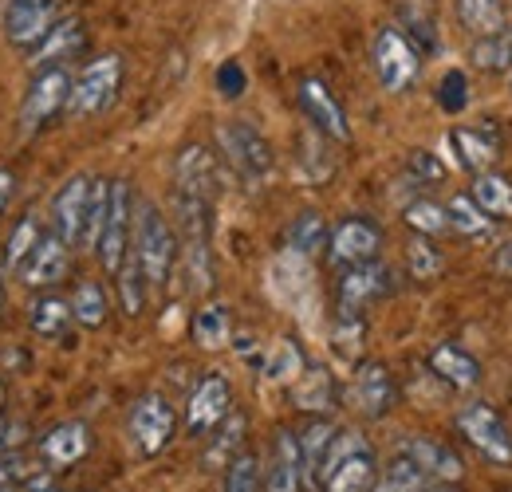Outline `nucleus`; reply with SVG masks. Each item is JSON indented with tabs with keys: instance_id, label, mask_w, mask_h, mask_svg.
<instances>
[{
	"instance_id": "obj_32",
	"label": "nucleus",
	"mask_w": 512,
	"mask_h": 492,
	"mask_svg": "<svg viewBox=\"0 0 512 492\" xmlns=\"http://www.w3.org/2000/svg\"><path fill=\"white\" fill-rule=\"evenodd\" d=\"M193 339H197V347H205V351H221V347L233 339L229 311L221 308V304H209V308L197 311V315H193Z\"/></svg>"
},
{
	"instance_id": "obj_34",
	"label": "nucleus",
	"mask_w": 512,
	"mask_h": 492,
	"mask_svg": "<svg viewBox=\"0 0 512 492\" xmlns=\"http://www.w3.org/2000/svg\"><path fill=\"white\" fill-rule=\"evenodd\" d=\"M323 245H327V225H323V217L320 213H300V217L292 221V229H288V252L300 256V260H308V256H316Z\"/></svg>"
},
{
	"instance_id": "obj_43",
	"label": "nucleus",
	"mask_w": 512,
	"mask_h": 492,
	"mask_svg": "<svg viewBox=\"0 0 512 492\" xmlns=\"http://www.w3.org/2000/svg\"><path fill=\"white\" fill-rule=\"evenodd\" d=\"M225 492H260V461L253 453H237L225 465Z\"/></svg>"
},
{
	"instance_id": "obj_23",
	"label": "nucleus",
	"mask_w": 512,
	"mask_h": 492,
	"mask_svg": "<svg viewBox=\"0 0 512 492\" xmlns=\"http://www.w3.org/2000/svg\"><path fill=\"white\" fill-rule=\"evenodd\" d=\"M449 142L457 150L461 170H469V174H485L497 162V150H501V138L489 126H457L449 134Z\"/></svg>"
},
{
	"instance_id": "obj_38",
	"label": "nucleus",
	"mask_w": 512,
	"mask_h": 492,
	"mask_svg": "<svg viewBox=\"0 0 512 492\" xmlns=\"http://www.w3.org/2000/svg\"><path fill=\"white\" fill-rule=\"evenodd\" d=\"M363 335H367V319H363V311L343 308V304H339L335 327H331V343H335V351L347 355V359H355L359 347H363Z\"/></svg>"
},
{
	"instance_id": "obj_56",
	"label": "nucleus",
	"mask_w": 512,
	"mask_h": 492,
	"mask_svg": "<svg viewBox=\"0 0 512 492\" xmlns=\"http://www.w3.org/2000/svg\"><path fill=\"white\" fill-rule=\"evenodd\" d=\"M0 308H4V280H0Z\"/></svg>"
},
{
	"instance_id": "obj_47",
	"label": "nucleus",
	"mask_w": 512,
	"mask_h": 492,
	"mask_svg": "<svg viewBox=\"0 0 512 492\" xmlns=\"http://www.w3.org/2000/svg\"><path fill=\"white\" fill-rule=\"evenodd\" d=\"M28 437V426L24 422H12L8 414H0V453H16Z\"/></svg>"
},
{
	"instance_id": "obj_42",
	"label": "nucleus",
	"mask_w": 512,
	"mask_h": 492,
	"mask_svg": "<svg viewBox=\"0 0 512 492\" xmlns=\"http://www.w3.org/2000/svg\"><path fill=\"white\" fill-rule=\"evenodd\" d=\"M331 433H335V426H331L327 418H312V422L304 426V433H296V441H300V457H304V473H308V477H312L316 461L323 457Z\"/></svg>"
},
{
	"instance_id": "obj_27",
	"label": "nucleus",
	"mask_w": 512,
	"mask_h": 492,
	"mask_svg": "<svg viewBox=\"0 0 512 492\" xmlns=\"http://www.w3.org/2000/svg\"><path fill=\"white\" fill-rule=\"evenodd\" d=\"M71 319L79 323V327H87V331H99L103 323H107V292H103V284H95V280H79L75 284V292H71Z\"/></svg>"
},
{
	"instance_id": "obj_55",
	"label": "nucleus",
	"mask_w": 512,
	"mask_h": 492,
	"mask_svg": "<svg viewBox=\"0 0 512 492\" xmlns=\"http://www.w3.org/2000/svg\"><path fill=\"white\" fill-rule=\"evenodd\" d=\"M4 398H8V394H4V382H0V410H4Z\"/></svg>"
},
{
	"instance_id": "obj_19",
	"label": "nucleus",
	"mask_w": 512,
	"mask_h": 492,
	"mask_svg": "<svg viewBox=\"0 0 512 492\" xmlns=\"http://www.w3.org/2000/svg\"><path fill=\"white\" fill-rule=\"evenodd\" d=\"M174 189L209 197V201L217 197V158L201 142H190V146L178 150V158H174Z\"/></svg>"
},
{
	"instance_id": "obj_50",
	"label": "nucleus",
	"mask_w": 512,
	"mask_h": 492,
	"mask_svg": "<svg viewBox=\"0 0 512 492\" xmlns=\"http://www.w3.org/2000/svg\"><path fill=\"white\" fill-rule=\"evenodd\" d=\"M20 481V457L16 453H0V485Z\"/></svg>"
},
{
	"instance_id": "obj_52",
	"label": "nucleus",
	"mask_w": 512,
	"mask_h": 492,
	"mask_svg": "<svg viewBox=\"0 0 512 492\" xmlns=\"http://www.w3.org/2000/svg\"><path fill=\"white\" fill-rule=\"evenodd\" d=\"M12 189H16V174L0 166V213L8 209V201H12Z\"/></svg>"
},
{
	"instance_id": "obj_12",
	"label": "nucleus",
	"mask_w": 512,
	"mask_h": 492,
	"mask_svg": "<svg viewBox=\"0 0 512 492\" xmlns=\"http://www.w3.org/2000/svg\"><path fill=\"white\" fill-rule=\"evenodd\" d=\"M383 248V229L367 217H347L327 233V260L335 268H351L363 260H375Z\"/></svg>"
},
{
	"instance_id": "obj_13",
	"label": "nucleus",
	"mask_w": 512,
	"mask_h": 492,
	"mask_svg": "<svg viewBox=\"0 0 512 492\" xmlns=\"http://www.w3.org/2000/svg\"><path fill=\"white\" fill-rule=\"evenodd\" d=\"M347 402L355 414H363L371 422L386 418L398 402V386H394V374L386 370V363H363L355 370V378L347 386Z\"/></svg>"
},
{
	"instance_id": "obj_31",
	"label": "nucleus",
	"mask_w": 512,
	"mask_h": 492,
	"mask_svg": "<svg viewBox=\"0 0 512 492\" xmlns=\"http://www.w3.org/2000/svg\"><path fill=\"white\" fill-rule=\"evenodd\" d=\"M489 217H501V221H509L512 217V182L509 178H501V174H477V182H473V193H469Z\"/></svg>"
},
{
	"instance_id": "obj_54",
	"label": "nucleus",
	"mask_w": 512,
	"mask_h": 492,
	"mask_svg": "<svg viewBox=\"0 0 512 492\" xmlns=\"http://www.w3.org/2000/svg\"><path fill=\"white\" fill-rule=\"evenodd\" d=\"M0 492H24V489H20V481H8V485H0Z\"/></svg>"
},
{
	"instance_id": "obj_20",
	"label": "nucleus",
	"mask_w": 512,
	"mask_h": 492,
	"mask_svg": "<svg viewBox=\"0 0 512 492\" xmlns=\"http://www.w3.org/2000/svg\"><path fill=\"white\" fill-rule=\"evenodd\" d=\"M402 453H406L430 481H449V485H457V481L465 477L461 457L449 449L446 441H438V437H406V441H402Z\"/></svg>"
},
{
	"instance_id": "obj_44",
	"label": "nucleus",
	"mask_w": 512,
	"mask_h": 492,
	"mask_svg": "<svg viewBox=\"0 0 512 492\" xmlns=\"http://www.w3.org/2000/svg\"><path fill=\"white\" fill-rule=\"evenodd\" d=\"M406 260H410V272L418 280H430V276L442 272V252L430 245V237H418L414 245L406 248Z\"/></svg>"
},
{
	"instance_id": "obj_5",
	"label": "nucleus",
	"mask_w": 512,
	"mask_h": 492,
	"mask_svg": "<svg viewBox=\"0 0 512 492\" xmlns=\"http://www.w3.org/2000/svg\"><path fill=\"white\" fill-rule=\"evenodd\" d=\"M217 146H221L225 162L249 185H260L276 170V154L253 123H221L217 126Z\"/></svg>"
},
{
	"instance_id": "obj_4",
	"label": "nucleus",
	"mask_w": 512,
	"mask_h": 492,
	"mask_svg": "<svg viewBox=\"0 0 512 492\" xmlns=\"http://www.w3.org/2000/svg\"><path fill=\"white\" fill-rule=\"evenodd\" d=\"M371 63H375V75L383 83L386 95H402L418 83L422 75V52L402 36V28L386 24L375 32V44H371Z\"/></svg>"
},
{
	"instance_id": "obj_28",
	"label": "nucleus",
	"mask_w": 512,
	"mask_h": 492,
	"mask_svg": "<svg viewBox=\"0 0 512 492\" xmlns=\"http://www.w3.org/2000/svg\"><path fill=\"white\" fill-rule=\"evenodd\" d=\"M245 430H249L245 414H241V410H229V414L217 422V437H213V445H209V453H205V465H209V469H213V465H229V461L241 453Z\"/></svg>"
},
{
	"instance_id": "obj_21",
	"label": "nucleus",
	"mask_w": 512,
	"mask_h": 492,
	"mask_svg": "<svg viewBox=\"0 0 512 492\" xmlns=\"http://www.w3.org/2000/svg\"><path fill=\"white\" fill-rule=\"evenodd\" d=\"M83 48H87V28H83V20L64 16V20L28 52V63H32L36 71H40V67H64V63L75 60Z\"/></svg>"
},
{
	"instance_id": "obj_46",
	"label": "nucleus",
	"mask_w": 512,
	"mask_h": 492,
	"mask_svg": "<svg viewBox=\"0 0 512 492\" xmlns=\"http://www.w3.org/2000/svg\"><path fill=\"white\" fill-rule=\"evenodd\" d=\"M438 103L446 107V111H461L465 107V75L461 71H449L446 83H442V91H438Z\"/></svg>"
},
{
	"instance_id": "obj_16",
	"label": "nucleus",
	"mask_w": 512,
	"mask_h": 492,
	"mask_svg": "<svg viewBox=\"0 0 512 492\" xmlns=\"http://www.w3.org/2000/svg\"><path fill=\"white\" fill-rule=\"evenodd\" d=\"M300 111L304 119L320 130L323 138H335V142H347L351 138V126H347V111L339 107V99L331 95V87L320 79H300Z\"/></svg>"
},
{
	"instance_id": "obj_6",
	"label": "nucleus",
	"mask_w": 512,
	"mask_h": 492,
	"mask_svg": "<svg viewBox=\"0 0 512 492\" xmlns=\"http://www.w3.org/2000/svg\"><path fill=\"white\" fill-rule=\"evenodd\" d=\"M130 221H134V197H130V185L123 178L107 185V213H103V225H99V237H95V252H99V264L115 276L123 268L130 252Z\"/></svg>"
},
{
	"instance_id": "obj_49",
	"label": "nucleus",
	"mask_w": 512,
	"mask_h": 492,
	"mask_svg": "<svg viewBox=\"0 0 512 492\" xmlns=\"http://www.w3.org/2000/svg\"><path fill=\"white\" fill-rule=\"evenodd\" d=\"M20 489L24 492H60L56 489V477H52V473H28V477L20 481Z\"/></svg>"
},
{
	"instance_id": "obj_9",
	"label": "nucleus",
	"mask_w": 512,
	"mask_h": 492,
	"mask_svg": "<svg viewBox=\"0 0 512 492\" xmlns=\"http://www.w3.org/2000/svg\"><path fill=\"white\" fill-rule=\"evenodd\" d=\"M174 430H178V414H174V406H170L162 394L150 390V394H142V398L130 406L127 433L142 457H158V453L170 445Z\"/></svg>"
},
{
	"instance_id": "obj_22",
	"label": "nucleus",
	"mask_w": 512,
	"mask_h": 492,
	"mask_svg": "<svg viewBox=\"0 0 512 492\" xmlns=\"http://www.w3.org/2000/svg\"><path fill=\"white\" fill-rule=\"evenodd\" d=\"M304 457H300V441L292 430L276 433V445H272V465H268V481L264 492H300L304 489Z\"/></svg>"
},
{
	"instance_id": "obj_3",
	"label": "nucleus",
	"mask_w": 512,
	"mask_h": 492,
	"mask_svg": "<svg viewBox=\"0 0 512 492\" xmlns=\"http://www.w3.org/2000/svg\"><path fill=\"white\" fill-rule=\"evenodd\" d=\"M123 87V56H95L91 63L79 67V75L71 79L67 91V119H95L103 115Z\"/></svg>"
},
{
	"instance_id": "obj_14",
	"label": "nucleus",
	"mask_w": 512,
	"mask_h": 492,
	"mask_svg": "<svg viewBox=\"0 0 512 492\" xmlns=\"http://www.w3.org/2000/svg\"><path fill=\"white\" fill-rule=\"evenodd\" d=\"M233 410V386H229V378L221 374V370H209V374H201V382L193 386L190 394V406H186V426L190 433H209L217 430V422L225 418Z\"/></svg>"
},
{
	"instance_id": "obj_35",
	"label": "nucleus",
	"mask_w": 512,
	"mask_h": 492,
	"mask_svg": "<svg viewBox=\"0 0 512 492\" xmlns=\"http://www.w3.org/2000/svg\"><path fill=\"white\" fill-rule=\"evenodd\" d=\"M402 221H406L418 237H442V233H449L446 205H438V201H430V197L410 201V205L402 209Z\"/></svg>"
},
{
	"instance_id": "obj_2",
	"label": "nucleus",
	"mask_w": 512,
	"mask_h": 492,
	"mask_svg": "<svg viewBox=\"0 0 512 492\" xmlns=\"http://www.w3.org/2000/svg\"><path fill=\"white\" fill-rule=\"evenodd\" d=\"M130 252L146 276L150 288H166L170 272L178 264V241L170 221L162 217V209L154 201H138L134 205V221H130Z\"/></svg>"
},
{
	"instance_id": "obj_33",
	"label": "nucleus",
	"mask_w": 512,
	"mask_h": 492,
	"mask_svg": "<svg viewBox=\"0 0 512 492\" xmlns=\"http://www.w3.org/2000/svg\"><path fill=\"white\" fill-rule=\"evenodd\" d=\"M469 60L481 71H509L512 67V28H497L489 36H477Z\"/></svg>"
},
{
	"instance_id": "obj_26",
	"label": "nucleus",
	"mask_w": 512,
	"mask_h": 492,
	"mask_svg": "<svg viewBox=\"0 0 512 492\" xmlns=\"http://www.w3.org/2000/svg\"><path fill=\"white\" fill-rule=\"evenodd\" d=\"M292 398H296L300 410L323 418V414L331 410V402H335V382H331V374L323 367H304V374H300L296 386H292Z\"/></svg>"
},
{
	"instance_id": "obj_24",
	"label": "nucleus",
	"mask_w": 512,
	"mask_h": 492,
	"mask_svg": "<svg viewBox=\"0 0 512 492\" xmlns=\"http://www.w3.org/2000/svg\"><path fill=\"white\" fill-rule=\"evenodd\" d=\"M430 370L449 382L453 390H473L477 382H481V363L469 355V351H461L457 343H438L434 351H430Z\"/></svg>"
},
{
	"instance_id": "obj_40",
	"label": "nucleus",
	"mask_w": 512,
	"mask_h": 492,
	"mask_svg": "<svg viewBox=\"0 0 512 492\" xmlns=\"http://www.w3.org/2000/svg\"><path fill=\"white\" fill-rule=\"evenodd\" d=\"M44 237V229H40V221L28 213V217H20V225L12 229V237H8V245H4V268H12V272H20V264L28 260V252L36 248V241Z\"/></svg>"
},
{
	"instance_id": "obj_48",
	"label": "nucleus",
	"mask_w": 512,
	"mask_h": 492,
	"mask_svg": "<svg viewBox=\"0 0 512 492\" xmlns=\"http://www.w3.org/2000/svg\"><path fill=\"white\" fill-rule=\"evenodd\" d=\"M217 87H221L225 99H237V95L245 91V71H241V63H225V67L217 71Z\"/></svg>"
},
{
	"instance_id": "obj_36",
	"label": "nucleus",
	"mask_w": 512,
	"mask_h": 492,
	"mask_svg": "<svg viewBox=\"0 0 512 492\" xmlns=\"http://www.w3.org/2000/svg\"><path fill=\"white\" fill-rule=\"evenodd\" d=\"M446 213H449V229H453V233H461V237H485V233L493 229L489 213H485L473 197H465V193L449 201Z\"/></svg>"
},
{
	"instance_id": "obj_11",
	"label": "nucleus",
	"mask_w": 512,
	"mask_h": 492,
	"mask_svg": "<svg viewBox=\"0 0 512 492\" xmlns=\"http://www.w3.org/2000/svg\"><path fill=\"white\" fill-rule=\"evenodd\" d=\"M91 193H95V178L91 174H75V178H67L60 185V193L52 201V233L67 248H83L87 213H91Z\"/></svg>"
},
{
	"instance_id": "obj_1",
	"label": "nucleus",
	"mask_w": 512,
	"mask_h": 492,
	"mask_svg": "<svg viewBox=\"0 0 512 492\" xmlns=\"http://www.w3.org/2000/svg\"><path fill=\"white\" fill-rule=\"evenodd\" d=\"M320 492H371L379 481V457L359 430H335L312 469Z\"/></svg>"
},
{
	"instance_id": "obj_25",
	"label": "nucleus",
	"mask_w": 512,
	"mask_h": 492,
	"mask_svg": "<svg viewBox=\"0 0 512 492\" xmlns=\"http://www.w3.org/2000/svg\"><path fill=\"white\" fill-rule=\"evenodd\" d=\"M398 16H402V36H406V40H410L418 52L434 56V52L442 48L438 20L430 16V8H426L422 0H402V4H398Z\"/></svg>"
},
{
	"instance_id": "obj_8",
	"label": "nucleus",
	"mask_w": 512,
	"mask_h": 492,
	"mask_svg": "<svg viewBox=\"0 0 512 492\" xmlns=\"http://www.w3.org/2000/svg\"><path fill=\"white\" fill-rule=\"evenodd\" d=\"M457 430L461 437L493 465H512V430L505 418L489 402H469L457 410Z\"/></svg>"
},
{
	"instance_id": "obj_17",
	"label": "nucleus",
	"mask_w": 512,
	"mask_h": 492,
	"mask_svg": "<svg viewBox=\"0 0 512 492\" xmlns=\"http://www.w3.org/2000/svg\"><path fill=\"white\" fill-rule=\"evenodd\" d=\"M67 268H71V248L56 233H44L36 241V248L28 252V260L20 264V280L28 288H52V284L64 280Z\"/></svg>"
},
{
	"instance_id": "obj_45",
	"label": "nucleus",
	"mask_w": 512,
	"mask_h": 492,
	"mask_svg": "<svg viewBox=\"0 0 512 492\" xmlns=\"http://www.w3.org/2000/svg\"><path fill=\"white\" fill-rule=\"evenodd\" d=\"M410 174H414V182H442L446 178V166L434 158V154H410Z\"/></svg>"
},
{
	"instance_id": "obj_41",
	"label": "nucleus",
	"mask_w": 512,
	"mask_h": 492,
	"mask_svg": "<svg viewBox=\"0 0 512 492\" xmlns=\"http://www.w3.org/2000/svg\"><path fill=\"white\" fill-rule=\"evenodd\" d=\"M264 374H268L272 382H296V378L304 374V355H300V347H296L292 339L276 343L272 355H268V363H264Z\"/></svg>"
},
{
	"instance_id": "obj_53",
	"label": "nucleus",
	"mask_w": 512,
	"mask_h": 492,
	"mask_svg": "<svg viewBox=\"0 0 512 492\" xmlns=\"http://www.w3.org/2000/svg\"><path fill=\"white\" fill-rule=\"evenodd\" d=\"M426 492H457V485H449V481H430Z\"/></svg>"
},
{
	"instance_id": "obj_37",
	"label": "nucleus",
	"mask_w": 512,
	"mask_h": 492,
	"mask_svg": "<svg viewBox=\"0 0 512 492\" xmlns=\"http://www.w3.org/2000/svg\"><path fill=\"white\" fill-rule=\"evenodd\" d=\"M457 16L473 36H489L497 28H505V12L501 0H457Z\"/></svg>"
},
{
	"instance_id": "obj_51",
	"label": "nucleus",
	"mask_w": 512,
	"mask_h": 492,
	"mask_svg": "<svg viewBox=\"0 0 512 492\" xmlns=\"http://www.w3.org/2000/svg\"><path fill=\"white\" fill-rule=\"evenodd\" d=\"M493 268L505 272V276H512V237L497 245V252H493Z\"/></svg>"
},
{
	"instance_id": "obj_15",
	"label": "nucleus",
	"mask_w": 512,
	"mask_h": 492,
	"mask_svg": "<svg viewBox=\"0 0 512 492\" xmlns=\"http://www.w3.org/2000/svg\"><path fill=\"white\" fill-rule=\"evenodd\" d=\"M394 292V272L386 268L383 260L375 256V260H363V264H351V268H343V276H339V304L343 308H367V304H375V300H383Z\"/></svg>"
},
{
	"instance_id": "obj_18",
	"label": "nucleus",
	"mask_w": 512,
	"mask_h": 492,
	"mask_svg": "<svg viewBox=\"0 0 512 492\" xmlns=\"http://www.w3.org/2000/svg\"><path fill=\"white\" fill-rule=\"evenodd\" d=\"M91 449H95V433L87 422H64V426H56V430L40 437V457L48 461V469H71Z\"/></svg>"
},
{
	"instance_id": "obj_30",
	"label": "nucleus",
	"mask_w": 512,
	"mask_h": 492,
	"mask_svg": "<svg viewBox=\"0 0 512 492\" xmlns=\"http://www.w3.org/2000/svg\"><path fill=\"white\" fill-rule=\"evenodd\" d=\"M426 485H430V477L398 449V453L390 457V465L379 473V481H375L371 492H426Z\"/></svg>"
},
{
	"instance_id": "obj_39",
	"label": "nucleus",
	"mask_w": 512,
	"mask_h": 492,
	"mask_svg": "<svg viewBox=\"0 0 512 492\" xmlns=\"http://www.w3.org/2000/svg\"><path fill=\"white\" fill-rule=\"evenodd\" d=\"M119 276V300H123V311L127 315H142L146 308V276H142V268H138V260H134V252H127V260H123V268L115 272Z\"/></svg>"
},
{
	"instance_id": "obj_10",
	"label": "nucleus",
	"mask_w": 512,
	"mask_h": 492,
	"mask_svg": "<svg viewBox=\"0 0 512 492\" xmlns=\"http://www.w3.org/2000/svg\"><path fill=\"white\" fill-rule=\"evenodd\" d=\"M67 91H71L67 67H40L32 87H28V95H24V103H20V126L28 134H36L52 119H60L67 107Z\"/></svg>"
},
{
	"instance_id": "obj_29",
	"label": "nucleus",
	"mask_w": 512,
	"mask_h": 492,
	"mask_svg": "<svg viewBox=\"0 0 512 492\" xmlns=\"http://www.w3.org/2000/svg\"><path fill=\"white\" fill-rule=\"evenodd\" d=\"M32 331L40 335V339H60L67 327L75 323L71 319V304H67L64 296H56V292H48V296H40L36 304H32Z\"/></svg>"
},
{
	"instance_id": "obj_7",
	"label": "nucleus",
	"mask_w": 512,
	"mask_h": 492,
	"mask_svg": "<svg viewBox=\"0 0 512 492\" xmlns=\"http://www.w3.org/2000/svg\"><path fill=\"white\" fill-rule=\"evenodd\" d=\"M60 20H64L60 0H4V12H0L4 40L20 52H32Z\"/></svg>"
}]
</instances>
